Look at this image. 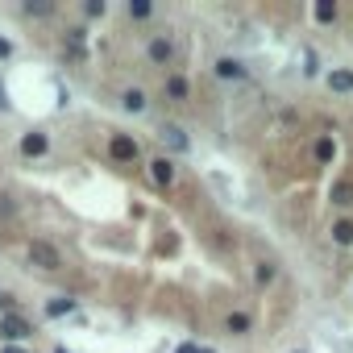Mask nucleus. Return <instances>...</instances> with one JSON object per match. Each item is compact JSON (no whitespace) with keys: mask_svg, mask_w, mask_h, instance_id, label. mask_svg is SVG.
I'll list each match as a JSON object with an SVG mask.
<instances>
[{"mask_svg":"<svg viewBox=\"0 0 353 353\" xmlns=\"http://www.w3.org/2000/svg\"><path fill=\"white\" fill-rule=\"evenodd\" d=\"M0 336H5L9 345H13V341H26V336H34V324H30L26 316H13V312H9V316H0Z\"/></svg>","mask_w":353,"mask_h":353,"instance_id":"obj_2","label":"nucleus"},{"mask_svg":"<svg viewBox=\"0 0 353 353\" xmlns=\"http://www.w3.org/2000/svg\"><path fill=\"white\" fill-rule=\"evenodd\" d=\"M26 13H30V17H46V13H50V5H34V0H30Z\"/></svg>","mask_w":353,"mask_h":353,"instance_id":"obj_22","label":"nucleus"},{"mask_svg":"<svg viewBox=\"0 0 353 353\" xmlns=\"http://www.w3.org/2000/svg\"><path fill=\"white\" fill-rule=\"evenodd\" d=\"M5 353H30V349H21V345H5Z\"/></svg>","mask_w":353,"mask_h":353,"instance_id":"obj_26","label":"nucleus"},{"mask_svg":"<svg viewBox=\"0 0 353 353\" xmlns=\"http://www.w3.org/2000/svg\"><path fill=\"white\" fill-rule=\"evenodd\" d=\"M108 158H112V162H133V158H137V141H133L129 133H112V137H108Z\"/></svg>","mask_w":353,"mask_h":353,"instance_id":"obj_3","label":"nucleus"},{"mask_svg":"<svg viewBox=\"0 0 353 353\" xmlns=\"http://www.w3.org/2000/svg\"><path fill=\"white\" fill-rule=\"evenodd\" d=\"M145 54H150L154 67H170V63H174V42L158 34V38H150V50H145Z\"/></svg>","mask_w":353,"mask_h":353,"instance_id":"obj_4","label":"nucleus"},{"mask_svg":"<svg viewBox=\"0 0 353 353\" xmlns=\"http://www.w3.org/2000/svg\"><path fill=\"white\" fill-rule=\"evenodd\" d=\"M274 274H279V270H274V262H258V270H254V279H258L262 287H266V283H274Z\"/></svg>","mask_w":353,"mask_h":353,"instance_id":"obj_20","label":"nucleus"},{"mask_svg":"<svg viewBox=\"0 0 353 353\" xmlns=\"http://www.w3.org/2000/svg\"><path fill=\"white\" fill-rule=\"evenodd\" d=\"M150 179H154L158 188H170V183H174V162H170V158H154V162H150Z\"/></svg>","mask_w":353,"mask_h":353,"instance_id":"obj_5","label":"nucleus"},{"mask_svg":"<svg viewBox=\"0 0 353 353\" xmlns=\"http://www.w3.org/2000/svg\"><path fill=\"white\" fill-rule=\"evenodd\" d=\"M9 108V100H5V83H0V112H5Z\"/></svg>","mask_w":353,"mask_h":353,"instance_id":"obj_25","label":"nucleus"},{"mask_svg":"<svg viewBox=\"0 0 353 353\" xmlns=\"http://www.w3.org/2000/svg\"><path fill=\"white\" fill-rule=\"evenodd\" d=\"M200 353H216V349H200Z\"/></svg>","mask_w":353,"mask_h":353,"instance_id":"obj_29","label":"nucleus"},{"mask_svg":"<svg viewBox=\"0 0 353 353\" xmlns=\"http://www.w3.org/2000/svg\"><path fill=\"white\" fill-rule=\"evenodd\" d=\"M332 158H336L332 137H320V141H316V162H332Z\"/></svg>","mask_w":353,"mask_h":353,"instance_id":"obj_17","label":"nucleus"},{"mask_svg":"<svg viewBox=\"0 0 353 353\" xmlns=\"http://www.w3.org/2000/svg\"><path fill=\"white\" fill-rule=\"evenodd\" d=\"M54 353H71V349H67V345H59V349H54Z\"/></svg>","mask_w":353,"mask_h":353,"instance_id":"obj_28","label":"nucleus"},{"mask_svg":"<svg viewBox=\"0 0 353 353\" xmlns=\"http://www.w3.org/2000/svg\"><path fill=\"white\" fill-rule=\"evenodd\" d=\"M174 353H200V345H192V341H188V345H179V349H174Z\"/></svg>","mask_w":353,"mask_h":353,"instance_id":"obj_24","label":"nucleus"},{"mask_svg":"<svg viewBox=\"0 0 353 353\" xmlns=\"http://www.w3.org/2000/svg\"><path fill=\"white\" fill-rule=\"evenodd\" d=\"M9 54H13V42H9V38H0V59H9Z\"/></svg>","mask_w":353,"mask_h":353,"instance_id":"obj_23","label":"nucleus"},{"mask_svg":"<svg viewBox=\"0 0 353 353\" xmlns=\"http://www.w3.org/2000/svg\"><path fill=\"white\" fill-rule=\"evenodd\" d=\"M0 307H13V295H0Z\"/></svg>","mask_w":353,"mask_h":353,"instance_id":"obj_27","label":"nucleus"},{"mask_svg":"<svg viewBox=\"0 0 353 353\" xmlns=\"http://www.w3.org/2000/svg\"><path fill=\"white\" fill-rule=\"evenodd\" d=\"M332 204L349 208V204H353V183H332Z\"/></svg>","mask_w":353,"mask_h":353,"instance_id":"obj_15","label":"nucleus"},{"mask_svg":"<svg viewBox=\"0 0 353 353\" xmlns=\"http://www.w3.org/2000/svg\"><path fill=\"white\" fill-rule=\"evenodd\" d=\"M162 141H170L174 150H188V137H183L179 125H162Z\"/></svg>","mask_w":353,"mask_h":353,"instance_id":"obj_12","label":"nucleus"},{"mask_svg":"<svg viewBox=\"0 0 353 353\" xmlns=\"http://www.w3.org/2000/svg\"><path fill=\"white\" fill-rule=\"evenodd\" d=\"M71 312H75V299H71V295H59V299H50V303H46V316H50V320L71 316Z\"/></svg>","mask_w":353,"mask_h":353,"instance_id":"obj_9","label":"nucleus"},{"mask_svg":"<svg viewBox=\"0 0 353 353\" xmlns=\"http://www.w3.org/2000/svg\"><path fill=\"white\" fill-rule=\"evenodd\" d=\"M328 88H332V92H353V71H349V67L328 71Z\"/></svg>","mask_w":353,"mask_h":353,"instance_id":"obj_8","label":"nucleus"},{"mask_svg":"<svg viewBox=\"0 0 353 353\" xmlns=\"http://www.w3.org/2000/svg\"><path fill=\"white\" fill-rule=\"evenodd\" d=\"M241 75H245V67H241L237 59H229V54L216 59V79H241Z\"/></svg>","mask_w":353,"mask_h":353,"instance_id":"obj_7","label":"nucleus"},{"mask_svg":"<svg viewBox=\"0 0 353 353\" xmlns=\"http://www.w3.org/2000/svg\"><path fill=\"white\" fill-rule=\"evenodd\" d=\"M150 13H154L150 0H129V17H133V21H141V17H150Z\"/></svg>","mask_w":353,"mask_h":353,"instance_id":"obj_19","label":"nucleus"},{"mask_svg":"<svg viewBox=\"0 0 353 353\" xmlns=\"http://www.w3.org/2000/svg\"><path fill=\"white\" fill-rule=\"evenodd\" d=\"M332 241L336 245H353V221H336L332 225Z\"/></svg>","mask_w":353,"mask_h":353,"instance_id":"obj_14","label":"nucleus"},{"mask_svg":"<svg viewBox=\"0 0 353 353\" xmlns=\"http://www.w3.org/2000/svg\"><path fill=\"white\" fill-rule=\"evenodd\" d=\"M30 262L34 266H42V270H59L63 266V254H59V245H50V241H30Z\"/></svg>","mask_w":353,"mask_h":353,"instance_id":"obj_1","label":"nucleus"},{"mask_svg":"<svg viewBox=\"0 0 353 353\" xmlns=\"http://www.w3.org/2000/svg\"><path fill=\"white\" fill-rule=\"evenodd\" d=\"M166 96L170 100H188V79L183 75H166Z\"/></svg>","mask_w":353,"mask_h":353,"instance_id":"obj_10","label":"nucleus"},{"mask_svg":"<svg viewBox=\"0 0 353 353\" xmlns=\"http://www.w3.org/2000/svg\"><path fill=\"white\" fill-rule=\"evenodd\" d=\"M295 353H299V349H295Z\"/></svg>","mask_w":353,"mask_h":353,"instance_id":"obj_30","label":"nucleus"},{"mask_svg":"<svg viewBox=\"0 0 353 353\" xmlns=\"http://www.w3.org/2000/svg\"><path fill=\"white\" fill-rule=\"evenodd\" d=\"M67 54H71V59H83V54H88V42H83V30H71V34H67Z\"/></svg>","mask_w":353,"mask_h":353,"instance_id":"obj_11","label":"nucleus"},{"mask_svg":"<svg viewBox=\"0 0 353 353\" xmlns=\"http://www.w3.org/2000/svg\"><path fill=\"white\" fill-rule=\"evenodd\" d=\"M104 13H108L104 0H88V17H104Z\"/></svg>","mask_w":353,"mask_h":353,"instance_id":"obj_21","label":"nucleus"},{"mask_svg":"<svg viewBox=\"0 0 353 353\" xmlns=\"http://www.w3.org/2000/svg\"><path fill=\"white\" fill-rule=\"evenodd\" d=\"M312 13H316V21H320V26H328V21H336V5H332V0H320V5H316Z\"/></svg>","mask_w":353,"mask_h":353,"instance_id":"obj_16","label":"nucleus"},{"mask_svg":"<svg viewBox=\"0 0 353 353\" xmlns=\"http://www.w3.org/2000/svg\"><path fill=\"white\" fill-rule=\"evenodd\" d=\"M46 145H50L46 133H26V137H21V154H26V158H42Z\"/></svg>","mask_w":353,"mask_h":353,"instance_id":"obj_6","label":"nucleus"},{"mask_svg":"<svg viewBox=\"0 0 353 353\" xmlns=\"http://www.w3.org/2000/svg\"><path fill=\"white\" fill-rule=\"evenodd\" d=\"M121 104H125L129 112H141V108H145V92H141V88H129V92L121 96Z\"/></svg>","mask_w":353,"mask_h":353,"instance_id":"obj_13","label":"nucleus"},{"mask_svg":"<svg viewBox=\"0 0 353 353\" xmlns=\"http://www.w3.org/2000/svg\"><path fill=\"white\" fill-rule=\"evenodd\" d=\"M250 324H254V320H250L245 312H233V316H229V332H237V336H241V332H250Z\"/></svg>","mask_w":353,"mask_h":353,"instance_id":"obj_18","label":"nucleus"}]
</instances>
